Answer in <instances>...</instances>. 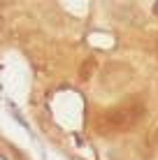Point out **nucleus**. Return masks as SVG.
Instances as JSON below:
<instances>
[{"label": "nucleus", "mask_w": 158, "mask_h": 160, "mask_svg": "<svg viewBox=\"0 0 158 160\" xmlns=\"http://www.w3.org/2000/svg\"><path fill=\"white\" fill-rule=\"evenodd\" d=\"M142 116H144V107L142 102H130V104H123V107H116L112 112H107L102 116V123L107 125L110 130H130L135 125L142 123Z\"/></svg>", "instance_id": "obj_1"}, {"label": "nucleus", "mask_w": 158, "mask_h": 160, "mask_svg": "<svg viewBox=\"0 0 158 160\" xmlns=\"http://www.w3.org/2000/svg\"><path fill=\"white\" fill-rule=\"evenodd\" d=\"M133 68L128 63H121V60H112L102 68V74H100V86L110 93H116V91H123L130 81H133Z\"/></svg>", "instance_id": "obj_2"}, {"label": "nucleus", "mask_w": 158, "mask_h": 160, "mask_svg": "<svg viewBox=\"0 0 158 160\" xmlns=\"http://www.w3.org/2000/svg\"><path fill=\"white\" fill-rule=\"evenodd\" d=\"M93 72H95V60H93V58H89L84 65H81V70H79V77H81V81H89Z\"/></svg>", "instance_id": "obj_3"}, {"label": "nucleus", "mask_w": 158, "mask_h": 160, "mask_svg": "<svg viewBox=\"0 0 158 160\" xmlns=\"http://www.w3.org/2000/svg\"><path fill=\"white\" fill-rule=\"evenodd\" d=\"M151 146H154L156 151H158V128L154 130V135H151Z\"/></svg>", "instance_id": "obj_4"}]
</instances>
